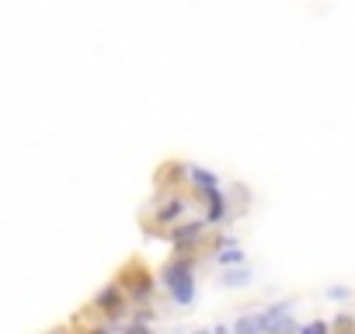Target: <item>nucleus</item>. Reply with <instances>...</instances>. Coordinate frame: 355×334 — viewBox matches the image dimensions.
Here are the masks:
<instances>
[{"mask_svg": "<svg viewBox=\"0 0 355 334\" xmlns=\"http://www.w3.org/2000/svg\"><path fill=\"white\" fill-rule=\"evenodd\" d=\"M296 334H331V327H327V320H313L306 327H296Z\"/></svg>", "mask_w": 355, "mask_h": 334, "instance_id": "1a4fd4ad", "label": "nucleus"}, {"mask_svg": "<svg viewBox=\"0 0 355 334\" xmlns=\"http://www.w3.org/2000/svg\"><path fill=\"white\" fill-rule=\"evenodd\" d=\"M49 334H60V331H49Z\"/></svg>", "mask_w": 355, "mask_h": 334, "instance_id": "9b49d317", "label": "nucleus"}, {"mask_svg": "<svg viewBox=\"0 0 355 334\" xmlns=\"http://www.w3.org/2000/svg\"><path fill=\"white\" fill-rule=\"evenodd\" d=\"M125 296H122V289L112 282V285H105L94 299H91V310L98 313V317H105V320H115V317H122L125 313Z\"/></svg>", "mask_w": 355, "mask_h": 334, "instance_id": "7ed1b4c3", "label": "nucleus"}, {"mask_svg": "<svg viewBox=\"0 0 355 334\" xmlns=\"http://www.w3.org/2000/svg\"><path fill=\"white\" fill-rule=\"evenodd\" d=\"M115 285L122 289L125 303L146 306V303H150V296H153V289H157V279L150 275V268H146L143 261H129V265L122 268V275H119V282H115Z\"/></svg>", "mask_w": 355, "mask_h": 334, "instance_id": "f03ea898", "label": "nucleus"}, {"mask_svg": "<svg viewBox=\"0 0 355 334\" xmlns=\"http://www.w3.org/2000/svg\"><path fill=\"white\" fill-rule=\"evenodd\" d=\"M160 285L171 292V299L178 306H189L196 299V265L189 254H174L164 268H160Z\"/></svg>", "mask_w": 355, "mask_h": 334, "instance_id": "f257e3e1", "label": "nucleus"}, {"mask_svg": "<svg viewBox=\"0 0 355 334\" xmlns=\"http://www.w3.org/2000/svg\"><path fill=\"white\" fill-rule=\"evenodd\" d=\"M202 234H206V223H202V220H199V223H171L167 240L174 244L178 254H185L189 247H196V244L202 240Z\"/></svg>", "mask_w": 355, "mask_h": 334, "instance_id": "20e7f679", "label": "nucleus"}, {"mask_svg": "<svg viewBox=\"0 0 355 334\" xmlns=\"http://www.w3.org/2000/svg\"><path fill=\"white\" fill-rule=\"evenodd\" d=\"M199 199H206V227H220L223 220H227V195H223V188L216 185V188H202V192H196Z\"/></svg>", "mask_w": 355, "mask_h": 334, "instance_id": "39448f33", "label": "nucleus"}, {"mask_svg": "<svg viewBox=\"0 0 355 334\" xmlns=\"http://www.w3.org/2000/svg\"><path fill=\"white\" fill-rule=\"evenodd\" d=\"M185 206H189L185 199H167V195H160V213H157V220L171 227V223H178V216L185 213Z\"/></svg>", "mask_w": 355, "mask_h": 334, "instance_id": "423d86ee", "label": "nucleus"}, {"mask_svg": "<svg viewBox=\"0 0 355 334\" xmlns=\"http://www.w3.org/2000/svg\"><path fill=\"white\" fill-rule=\"evenodd\" d=\"M216 261H220V265H237V261H244V251H241L234 240H227V251L216 254Z\"/></svg>", "mask_w": 355, "mask_h": 334, "instance_id": "0eeeda50", "label": "nucleus"}, {"mask_svg": "<svg viewBox=\"0 0 355 334\" xmlns=\"http://www.w3.org/2000/svg\"><path fill=\"white\" fill-rule=\"evenodd\" d=\"M122 334H153V331H150V327H146L143 320H132V324H129V327H125Z\"/></svg>", "mask_w": 355, "mask_h": 334, "instance_id": "9d476101", "label": "nucleus"}, {"mask_svg": "<svg viewBox=\"0 0 355 334\" xmlns=\"http://www.w3.org/2000/svg\"><path fill=\"white\" fill-rule=\"evenodd\" d=\"M327 327H331V334H348V331H352V313H348V310L338 313L334 324H327Z\"/></svg>", "mask_w": 355, "mask_h": 334, "instance_id": "6e6552de", "label": "nucleus"}]
</instances>
